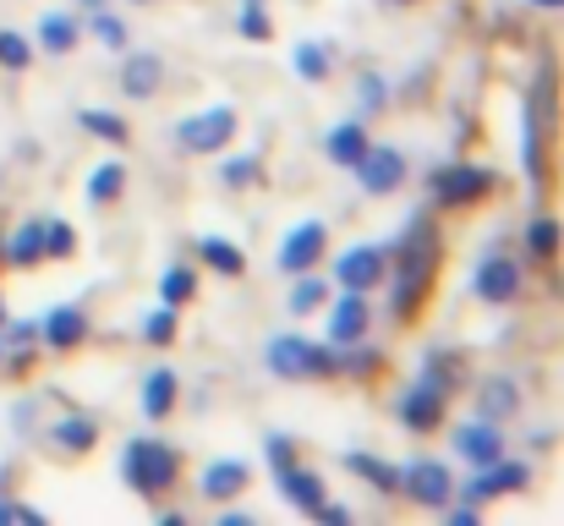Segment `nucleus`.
I'll return each instance as SVG.
<instances>
[{
	"label": "nucleus",
	"instance_id": "nucleus-19",
	"mask_svg": "<svg viewBox=\"0 0 564 526\" xmlns=\"http://www.w3.org/2000/svg\"><path fill=\"white\" fill-rule=\"evenodd\" d=\"M438 411H444V395H438V389H411V395H405V422H411V428H433Z\"/></svg>",
	"mask_w": 564,
	"mask_h": 526
},
{
	"label": "nucleus",
	"instance_id": "nucleus-31",
	"mask_svg": "<svg viewBox=\"0 0 564 526\" xmlns=\"http://www.w3.org/2000/svg\"><path fill=\"white\" fill-rule=\"evenodd\" d=\"M44 253H55V258L72 253V230H66V225H50V230H44Z\"/></svg>",
	"mask_w": 564,
	"mask_h": 526
},
{
	"label": "nucleus",
	"instance_id": "nucleus-27",
	"mask_svg": "<svg viewBox=\"0 0 564 526\" xmlns=\"http://www.w3.org/2000/svg\"><path fill=\"white\" fill-rule=\"evenodd\" d=\"M83 121H88V127H94V132H99V138H110V143H121V138H127V127H121V121H116V116H105V110H88V116H83Z\"/></svg>",
	"mask_w": 564,
	"mask_h": 526
},
{
	"label": "nucleus",
	"instance_id": "nucleus-2",
	"mask_svg": "<svg viewBox=\"0 0 564 526\" xmlns=\"http://www.w3.org/2000/svg\"><path fill=\"white\" fill-rule=\"evenodd\" d=\"M269 367L280 373V378H307V373H329L335 367V356L329 351H318V346H307V341H274L269 346Z\"/></svg>",
	"mask_w": 564,
	"mask_h": 526
},
{
	"label": "nucleus",
	"instance_id": "nucleus-4",
	"mask_svg": "<svg viewBox=\"0 0 564 526\" xmlns=\"http://www.w3.org/2000/svg\"><path fill=\"white\" fill-rule=\"evenodd\" d=\"M230 132H236V110L214 105V110L192 116L187 127H182V143H187L192 154H208V149H225V143H230Z\"/></svg>",
	"mask_w": 564,
	"mask_h": 526
},
{
	"label": "nucleus",
	"instance_id": "nucleus-25",
	"mask_svg": "<svg viewBox=\"0 0 564 526\" xmlns=\"http://www.w3.org/2000/svg\"><path fill=\"white\" fill-rule=\"evenodd\" d=\"M160 291H165V308H182V302L192 297V275H187V269H171Z\"/></svg>",
	"mask_w": 564,
	"mask_h": 526
},
{
	"label": "nucleus",
	"instance_id": "nucleus-33",
	"mask_svg": "<svg viewBox=\"0 0 564 526\" xmlns=\"http://www.w3.org/2000/svg\"><path fill=\"white\" fill-rule=\"evenodd\" d=\"M171 335H176V313L165 308V313H154V319H149V341H171Z\"/></svg>",
	"mask_w": 564,
	"mask_h": 526
},
{
	"label": "nucleus",
	"instance_id": "nucleus-3",
	"mask_svg": "<svg viewBox=\"0 0 564 526\" xmlns=\"http://www.w3.org/2000/svg\"><path fill=\"white\" fill-rule=\"evenodd\" d=\"M324 247H329V230L307 219V225H296V230L285 236V247H280V269H285V275H307V269L324 258Z\"/></svg>",
	"mask_w": 564,
	"mask_h": 526
},
{
	"label": "nucleus",
	"instance_id": "nucleus-10",
	"mask_svg": "<svg viewBox=\"0 0 564 526\" xmlns=\"http://www.w3.org/2000/svg\"><path fill=\"white\" fill-rule=\"evenodd\" d=\"M280 494H285V500H291L296 511H313V516L324 511V483H318L313 472H296L291 461L280 466Z\"/></svg>",
	"mask_w": 564,
	"mask_h": 526
},
{
	"label": "nucleus",
	"instance_id": "nucleus-20",
	"mask_svg": "<svg viewBox=\"0 0 564 526\" xmlns=\"http://www.w3.org/2000/svg\"><path fill=\"white\" fill-rule=\"evenodd\" d=\"M154 83H160V61H154V55H132V61H127V94L149 99Z\"/></svg>",
	"mask_w": 564,
	"mask_h": 526
},
{
	"label": "nucleus",
	"instance_id": "nucleus-32",
	"mask_svg": "<svg viewBox=\"0 0 564 526\" xmlns=\"http://www.w3.org/2000/svg\"><path fill=\"white\" fill-rule=\"evenodd\" d=\"M532 247H538V253H554V247H560V225H554V219H543V225L532 230Z\"/></svg>",
	"mask_w": 564,
	"mask_h": 526
},
{
	"label": "nucleus",
	"instance_id": "nucleus-14",
	"mask_svg": "<svg viewBox=\"0 0 564 526\" xmlns=\"http://www.w3.org/2000/svg\"><path fill=\"white\" fill-rule=\"evenodd\" d=\"M83 330H88V319H83L77 308H55L50 324H44V341H50L55 351H72L77 341H83Z\"/></svg>",
	"mask_w": 564,
	"mask_h": 526
},
{
	"label": "nucleus",
	"instance_id": "nucleus-34",
	"mask_svg": "<svg viewBox=\"0 0 564 526\" xmlns=\"http://www.w3.org/2000/svg\"><path fill=\"white\" fill-rule=\"evenodd\" d=\"M252 175H258V160H230V165H225V181H230V186H247Z\"/></svg>",
	"mask_w": 564,
	"mask_h": 526
},
{
	"label": "nucleus",
	"instance_id": "nucleus-21",
	"mask_svg": "<svg viewBox=\"0 0 564 526\" xmlns=\"http://www.w3.org/2000/svg\"><path fill=\"white\" fill-rule=\"evenodd\" d=\"M203 258H208L219 275H241V253H236L230 241H219V236H203Z\"/></svg>",
	"mask_w": 564,
	"mask_h": 526
},
{
	"label": "nucleus",
	"instance_id": "nucleus-12",
	"mask_svg": "<svg viewBox=\"0 0 564 526\" xmlns=\"http://www.w3.org/2000/svg\"><path fill=\"white\" fill-rule=\"evenodd\" d=\"M527 483V466H488L477 483H466V494H471V505H482V500H494V494H510V489H521Z\"/></svg>",
	"mask_w": 564,
	"mask_h": 526
},
{
	"label": "nucleus",
	"instance_id": "nucleus-37",
	"mask_svg": "<svg viewBox=\"0 0 564 526\" xmlns=\"http://www.w3.org/2000/svg\"><path fill=\"white\" fill-rule=\"evenodd\" d=\"M488 406H494V411H505V406H510V389H505V384H494V395H488Z\"/></svg>",
	"mask_w": 564,
	"mask_h": 526
},
{
	"label": "nucleus",
	"instance_id": "nucleus-18",
	"mask_svg": "<svg viewBox=\"0 0 564 526\" xmlns=\"http://www.w3.org/2000/svg\"><path fill=\"white\" fill-rule=\"evenodd\" d=\"M39 258H44V219H28V225L11 236V264L28 269V264H39Z\"/></svg>",
	"mask_w": 564,
	"mask_h": 526
},
{
	"label": "nucleus",
	"instance_id": "nucleus-1",
	"mask_svg": "<svg viewBox=\"0 0 564 526\" xmlns=\"http://www.w3.org/2000/svg\"><path fill=\"white\" fill-rule=\"evenodd\" d=\"M121 472L138 494H165L176 483V450H165L160 439H132L121 450Z\"/></svg>",
	"mask_w": 564,
	"mask_h": 526
},
{
	"label": "nucleus",
	"instance_id": "nucleus-6",
	"mask_svg": "<svg viewBox=\"0 0 564 526\" xmlns=\"http://www.w3.org/2000/svg\"><path fill=\"white\" fill-rule=\"evenodd\" d=\"M471 291H477L482 302H516V291H521V269H516L510 258H488V264L471 275Z\"/></svg>",
	"mask_w": 564,
	"mask_h": 526
},
{
	"label": "nucleus",
	"instance_id": "nucleus-7",
	"mask_svg": "<svg viewBox=\"0 0 564 526\" xmlns=\"http://www.w3.org/2000/svg\"><path fill=\"white\" fill-rule=\"evenodd\" d=\"M335 269H340V286H346V291H368V286L383 280V253H378V247H351Z\"/></svg>",
	"mask_w": 564,
	"mask_h": 526
},
{
	"label": "nucleus",
	"instance_id": "nucleus-13",
	"mask_svg": "<svg viewBox=\"0 0 564 526\" xmlns=\"http://www.w3.org/2000/svg\"><path fill=\"white\" fill-rule=\"evenodd\" d=\"M455 444H460V455H466L471 466H494V461H499V450H505L494 428H460V433H455Z\"/></svg>",
	"mask_w": 564,
	"mask_h": 526
},
{
	"label": "nucleus",
	"instance_id": "nucleus-30",
	"mask_svg": "<svg viewBox=\"0 0 564 526\" xmlns=\"http://www.w3.org/2000/svg\"><path fill=\"white\" fill-rule=\"evenodd\" d=\"M94 28H99V39H105V44H110V50H121V44H127V28H121V22H116V17H99V22H94Z\"/></svg>",
	"mask_w": 564,
	"mask_h": 526
},
{
	"label": "nucleus",
	"instance_id": "nucleus-5",
	"mask_svg": "<svg viewBox=\"0 0 564 526\" xmlns=\"http://www.w3.org/2000/svg\"><path fill=\"white\" fill-rule=\"evenodd\" d=\"M400 483H405V494H411L416 505H427V511L449 505V472H444L438 461H416V466H405Z\"/></svg>",
	"mask_w": 564,
	"mask_h": 526
},
{
	"label": "nucleus",
	"instance_id": "nucleus-15",
	"mask_svg": "<svg viewBox=\"0 0 564 526\" xmlns=\"http://www.w3.org/2000/svg\"><path fill=\"white\" fill-rule=\"evenodd\" d=\"M171 406H176V373L171 367H154L149 384H143V411L149 417H165Z\"/></svg>",
	"mask_w": 564,
	"mask_h": 526
},
{
	"label": "nucleus",
	"instance_id": "nucleus-22",
	"mask_svg": "<svg viewBox=\"0 0 564 526\" xmlns=\"http://www.w3.org/2000/svg\"><path fill=\"white\" fill-rule=\"evenodd\" d=\"M55 439H61L66 450H94V439H99V433H94V422H88V417H66V422L55 428Z\"/></svg>",
	"mask_w": 564,
	"mask_h": 526
},
{
	"label": "nucleus",
	"instance_id": "nucleus-35",
	"mask_svg": "<svg viewBox=\"0 0 564 526\" xmlns=\"http://www.w3.org/2000/svg\"><path fill=\"white\" fill-rule=\"evenodd\" d=\"M241 28H247L252 39H263V33H269V17H263L258 6H247V11H241Z\"/></svg>",
	"mask_w": 564,
	"mask_h": 526
},
{
	"label": "nucleus",
	"instance_id": "nucleus-11",
	"mask_svg": "<svg viewBox=\"0 0 564 526\" xmlns=\"http://www.w3.org/2000/svg\"><path fill=\"white\" fill-rule=\"evenodd\" d=\"M247 489V466L241 461H214L203 472V500H236Z\"/></svg>",
	"mask_w": 564,
	"mask_h": 526
},
{
	"label": "nucleus",
	"instance_id": "nucleus-17",
	"mask_svg": "<svg viewBox=\"0 0 564 526\" xmlns=\"http://www.w3.org/2000/svg\"><path fill=\"white\" fill-rule=\"evenodd\" d=\"M324 149H329V160H340V165H357V160L368 154V138H362V127H335V132L324 138Z\"/></svg>",
	"mask_w": 564,
	"mask_h": 526
},
{
	"label": "nucleus",
	"instance_id": "nucleus-29",
	"mask_svg": "<svg viewBox=\"0 0 564 526\" xmlns=\"http://www.w3.org/2000/svg\"><path fill=\"white\" fill-rule=\"evenodd\" d=\"M0 61H6V66H28V44H22L17 33H0Z\"/></svg>",
	"mask_w": 564,
	"mask_h": 526
},
{
	"label": "nucleus",
	"instance_id": "nucleus-8",
	"mask_svg": "<svg viewBox=\"0 0 564 526\" xmlns=\"http://www.w3.org/2000/svg\"><path fill=\"white\" fill-rule=\"evenodd\" d=\"M362 330H368V302H362V291H346L340 308L329 313V341L351 346V341H362Z\"/></svg>",
	"mask_w": 564,
	"mask_h": 526
},
{
	"label": "nucleus",
	"instance_id": "nucleus-23",
	"mask_svg": "<svg viewBox=\"0 0 564 526\" xmlns=\"http://www.w3.org/2000/svg\"><path fill=\"white\" fill-rule=\"evenodd\" d=\"M351 466H357L362 477H373V489H400V466H383L373 455H351Z\"/></svg>",
	"mask_w": 564,
	"mask_h": 526
},
{
	"label": "nucleus",
	"instance_id": "nucleus-28",
	"mask_svg": "<svg viewBox=\"0 0 564 526\" xmlns=\"http://www.w3.org/2000/svg\"><path fill=\"white\" fill-rule=\"evenodd\" d=\"M318 302H324V286H318V280H302V286L291 291V308H296V313H307V308H318Z\"/></svg>",
	"mask_w": 564,
	"mask_h": 526
},
{
	"label": "nucleus",
	"instance_id": "nucleus-26",
	"mask_svg": "<svg viewBox=\"0 0 564 526\" xmlns=\"http://www.w3.org/2000/svg\"><path fill=\"white\" fill-rule=\"evenodd\" d=\"M121 165H105V171L94 175V186H88V192H94V203H110V197H116V186H121Z\"/></svg>",
	"mask_w": 564,
	"mask_h": 526
},
{
	"label": "nucleus",
	"instance_id": "nucleus-24",
	"mask_svg": "<svg viewBox=\"0 0 564 526\" xmlns=\"http://www.w3.org/2000/svg\"><path fill=\"white\" fill-rule=\"evenodd\" d=\"M44 44L61 55V50H72L77 44V22H66V17H44Z\"/></svg>",
	"mask_w": 564,
	"mask_h": 526
},
{
	"label": "nucleus",
	"instance_id": "nucleus-9",
	"mask_svg": "<svg viewBox=\"0 0 564 526\" xmlns=\"http://www.w3.org/2000/svg\"><path fill=\"white\" fill-rule=\"evenodd\" d=\"M357 171H362V186H368V192H394L400 175H405V160H400L394 149H368V154L357 160Z\"/></svg>",
	"mask_w": 564,
	"mask_h": 526
},
{
	"label": "nucleus",
	"instance_id": "nucleus-38",
	"mask_svg": "<svg viewBox=\"0 0 564 526\" xmlns=\"http://www.w3.org/2000/svg\"><path fill=\"white\" fill-rule=\"evenodd\" d=\"M538 6H564V0H538Z\"/></svg>",
	"mask_w": 564,
	"mask_h": 526
},
{
	"label": "nucleus",
	"instance_id": "nucleus-36",
	"mask_svg": "<svg viewBox=\"0 0 564 526\" xmlns=\"http://www.w3.org/2000/svg\"><path fill=\"white\" fill-rule=\"evenodd\" d=\"M296 66H302L307 77H318V72H324V55H318V50H296Z\"/></svg>",
	"mask_w": 564,
	"mask_h": 526
},
{
	"label": "nucleus",
	"instance_id": "nucleus-16",
	"mask_svg": "<svg viewBox=\"0 0 564 526\" xmlns=\"http://www.w3.org/2000/svg\"><path fill=\"white\" fill-rule=\"evenodd\" d=\"M477 192H488V175L482 171H444L438 175V197H444V203H466V197H477Z\"/></svg>",
	"mask_w": 564,
	"mask_h": 526
}]
</instances>
